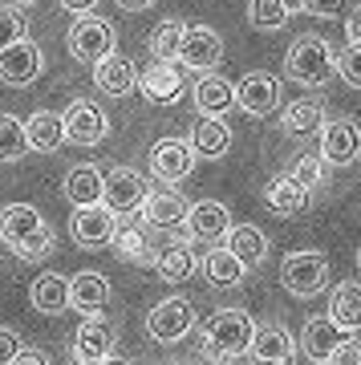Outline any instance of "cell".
I'll return each instance as SVG.
<instances>
[{"label":"cell","mask_w":361,"mask_h":365,"mask_svg":"<svg viewBox=\"0 0 361 365\" xmlns=\"http://www.w3.org/2000/svg\"><path fill=\"white\" fill-rule=\"evenodd\" d=\"M0 240L21 260H45L53 252V227L33 203H9L0 211Z\"/></svg>","instance_id":"obj_1"},{"label":"cell","mask_w":361,"mask_h":365,"mask_svg":"<svg viewBox=\"0 0 361 365\" xmlns=\"http://www.w3.org/2000/svg\"><path fill=\"white\" fill-rule=\"evenodd\" d=\"M252 333H256V321L244 313V309H220L203 321V337H199V353L211 357V361H232V357H244L248 345H252Z\"/></svg>","instance_id":"obj_2"},{"label":"cell","mask_w":361,"mask_h":365,"mask_svg":"<svg viewBox=\"0 0 361 365\" xmlns=\"http://www.w3.org/2000/svg\"><path fill=\"white\" fill-rule=\"evenodd\" d=\"M284 69H288V78L297 81V86L321 90V86H329L337 78V49L325 37L305 33V37L293 41V49L284 57Z\"/></svg>","instance_id":"obj_3"},{"label":"cell","mask_w":361,"mask_h":365,"mask_svg":"<svg viewBox=\"0 0 361 365\" xmlns=\"http://www.w3.org/2000/svg\"><path fill=\"white\" fill-rule=\"evenodd\" d=\"M65 45H69V53H73V61L93 66V61H102L106 53L118 49V33H114L110 21H102V16L78 13V21H73L69 33H65Z\"/></svg>","instance_id":"obj_4"},{"label":"cell","mask_w":361,"mask_h":365,"mask_svg":"<svg viewBox=\"0 0 361 365\" xmlns=\"http://www.w3.org/2000/svg\"><path fill=\"white\" fill-rule=\"evenodd\" d=\"M280 284L300 300H312L329 284V260L325 252H288L280 264Z\"/></svg>","instance_id":"obj_5"},{"label":"cell","mask_w":361,"mask_h":365,"mask_svg":"<svg viewBox=\"0 0 361 365\" xmlns=\"http://www.w3.org/2000/svg\"><path fill=\"white\" fill-rule=\"evenodd\" d=\"M191 329H195V309H191V300H183V297L158 300L155 309L146 313V333L158 345H179L183 337H191Z\"/></svg>","instance_id":"obj_6"},{"label":"cell","mask_w":361,"mask_h":365,"mask_svg":"<svg viewBox=\"0 0 361 365\" xmlns=\"http://www.w3.org/2000/svg\"><path fill=\"white\" fill-rule=\"evenodd\" d=\"M69 232H73V244L78 248H106V244H114V211L106 207V203H78L73 215H69Z\"/></svg>","instance_id":"obj_7"},{"label":"cell","mask_w":361,"mask_h":365,"mask_svg":"<svg viewBox=\"0 0 361 365\" xmlns=\"http://www.w3.org/2000/svg\"><path fill=\"white\" fill-rule=\"evenodd\" d=\"M317 138H321V158L329 167H349L361 158V126L353 118H325Z\"/></svg>","instance_id":"obj_8"},{"label":"cell","mask_w":361,"mask_h":365,"mask_svg":"<svg viewBox=\"0 0 361 365\" xmlns=\"http://www.w3.org/2000/svg\"><path fill=\"white\" fill-rule=\"evenodd\" d=\"M41 69H45V53H41V45H33V41L21 37V41H13V45L0 49V81L13 86V90L33 86V81L41 78Z\"/></svg>","instance_id":"obj_9"},{"label":"cell","mask_w":361,"mask_h":365,"mask_svg":"<svg viewBox=\"0 0 361 365\" xmlns=\"http://www.w3.org/2000/svg\"><path fill=\"white\" fill-rule=\"evenodd\" d=\"M118 345V329L106 321L102 313H90L86 321L78 325V333H73V345H69V357L73 361H106L110 353H114Z\"/></svg>","instance_id":"obj_10"},{"label":"cell","mask_w":361,"mask_h":365,"mask_svg":"<svg viewBox=\"0 0 361 365\" xmlns=\"http://www.w3.org/2000/svg\"><path fill=\"white\" fill-rule=\"evenodd\" d=\"M61 122H65V143H73V146H98L110 134L106 110L98 102H86V98H78V102L69 106L61 114Z\"/></svg>","instance_id":"obj_11"},{"label":"cell","mask_w":361,"mask_h":365,"mask_svg":"<svg viewBox=\"0 0 361 365\" xmlns=\"http://www.w3.org/2000/svg\"><path fill=\"white\" fill-rule=\"evenodd\" d=\"M235 106L252 118H268L276 114V106H280V78H272L264 69H252L244 78L235 81Z\"/></svg>","instance_id":"obj_12"},{"label":"cell","mask_w":361,"mask_h":365,"mask_svg":"<svg viewBox=\"0 0 361 365\" xmlns=\"http://www.w3.org/2000/svg\"><path fill=\"white\" fill-rule=\"evenodd\" d=\"M195 167V150L191 143H183V138H158L151 146V175L158 182H171V187H179Z\"/></svg>","instance_id":"obj_13"},{"label":"cell","mask_w":361,"mask_h":365,"mask_svg":"<svg viewBox=\"0 0 361 365\" xmlns=\"http://www.w3.org/2000/svg\"><path fill=\"white\" fill-rule=\"evenodd\" d=\"M223 57V37L211 25H187L179 41V57L187 69H215Z\"/></svg>","instance_id":"obj_14"},{"label":"cell","mask_w":361,"mask_h":365,"mask_svg":"<svg viewBox=\"0 0 361 365\" xmlns=\"http://www.w3.org/2000/svg\"><path fill=\"white\" fill-rule=\"evenodd\" d=\"M353 337L345 325H337L333 317H312L309 325L300 329L297 353H305L309 361H333V353L341 349V341Z\"/></svg>","instance_id":"obj_15"},{"label":"cell","mask_w":361,"mask_h":365,"mask_svg":"<svg viewBox=\"0 0 361 365\" xmlns=\"http://www.w3.org/2000/svg\"><path fill=\"white\" fill-rule=\"evenodd\" d=\"M142 199H146V182H142L138 170H130V167L106 170V195H102V203L114 211V215H134V211L142 207Z\"/></svg>","instance_id":"obj_16"},{"label":"cell","mask_w":361,"mask_h":365,"mask_svg":"<svg viewBox=\"0 0 361 365\" xmlns=\"http://www.w3.org/2000/svg\"><path fill=\"white\" fill-rule=\"evenodd\" d=\"M93 86L106 93V98H130V93L138 90V69L130 57L122 53H106L102 61H93Z\"/></svg>","instance_id":"obj_17"},{"label":"cell","mask_w":361,"mask_h":365,"mask_svg":"<svg viewBox=\"0 0 361 365\" xmlns=\"http://www.w3.org/2000/svg\"><path fill=\"white\" fill-rule=\"evenodd\" d=\"M142 220L151 223V227H179L183 220H187V211H191V203L171 187V182H163L158 191H146V199H142Z\"/></svg>","instance_id":"obj_18"},{"label":"cell","mask_w":361,"mask_h":365,"mask_svg":"<svg viewBox=\"0 0 361 365\" xmlns=\"http://www.w3.org/2000/svg\"><path fill=\"white\" fill-rule=\"evenodd\" d=\"M138 90L146 102L171 106V102H179V93H183V73L171 61H151L146 69H138Z\"/></svg>","instance_id":"obj_19"},{"label":"cell","mask_w":361,"mask_h":365,"mask_svg":"<svg viewBox=\"0 0 361 365\" xmlns=\"http://www.w3.org/2000/svg\"><path fill=\"white\" fill-rule=\"evenodd\" d=\"M187 143H191L195 158H223L232 150V126L223 122V114H199Z\"/></svg>","instance_id":"obj_20"},{"label":"cell","mask_w":361,"mask_h":365,"mask_svg":"<svg viewBox=\"0 0 361 365\" xmlns=\"http://www.w3.org/2000/svg\"><path fill=\"white\" fill-rule=\"evenodd\" d=\"M183 223H187V232L195 240L220 244L223 235H228V227H232V211L223 207V203H215V199H203V203H191V211H187Z\"/></svg>","instance_id":"obj_21"},{"label":"cell","mask_w":361,"mask_h":365,"mask_svg":"<svg viewBox=\"0 0 361 365\" xmlns=\"http://www.w3.org/2000/svg\"><path fill=\"white\" fill-rule=\"evenodd\" d=\"M199 272H203V280L211 288H235L248 272H252V268H248L232 248H215V244H211V252L199 260Z\"/></svg>","instance_id":"obj_22"},{"label":"cell","mask_w":361,"mask_h":365,"mask_svg":"<svg viewBox=\"0 0 361 365\" xmlns=\"http://www.w3.org/2000/svg\"><path fill=\"white\" fill-rule=\"evenodd\" d=\"M106 304H110V280L102 272H78L69 280V309H78V313H102Z\"/></svg>","instance_id":"obj_23"},{"label":"cell","mask_w":361,"mask_h":365,"mask_svg":"<svg viewBox=\"0 0 361 365\" xmlns=\"http://www.w3.org/2000/svg\"><path fill=\"white\" fill-rule=\"evenodd\" d=\"M248 353L256 361H293L297 357V341H293V333L284 325H256Z\"/></svg>","instance_id":"obj_24"},{"label":"cell","mask_w":361,"mask_h":365,"mask_svg":"<svg viewBox=\"0 0 361 365\" xmlns=\"http://www.w3.org/2000/svg\"><path fill=\"white\" fill-rule=\"evenodd\" d=\"M29 300H33V309L45 317H61L69 309V280L61 272H41L29 288Z\"/></svg>","instance_id":"obj_25"},{"label":"cell","mask_w":361,"mask_h":365,"mask_svg":"<svg viewBox=\"0 0 361 365\" xmlns=\"http://www.w3.org/2000/svg\"><path fill=\"white\" fill-rule=\"evenodd\" d=\"M195 110L199 114H228L235 106V86L228 78H220V73H203V78L195 81Z\"/></svg>","instance_id":"obj_26"},{"label":"cell","mask_w":361,"mask_h":365,"mask_svg":"<svg viewBox=\"0 0 361 365\" xmlns=\"http://www.w3.org/2000/svg\"><path fill=\"white\" fill-rule=\"evenodd\" d=\"M106 195V175L102 167H93V163H81L65 175V199L78 207V203H102Z\"/></svg>","instance_id":"obj_27"},{"label":"cell","mask_w":361,"mask_h":365,"mask_svg":"<svg viewBox=\"0 0 361 365\" xmlns=\"http://www.w3.org/2000/svg\"><path fill=\"white\" fill-rule=\"evenodd\" d=\"M264 203H268L272 215H300V211L309 207V191L300 187L293 175H284V179H272L268 187H264Z\"/></svg>","instance_id":"obj_28"},{"label":"cell","mask_w":361,"mask_h":365,"mask_svg":"<svg viewBox=\"0 0 361 365\" xmlns=\"http://www.w3.org/2000/svg\"><path fill=\"white\" fill-rule=\"evenodd\" d=\"M325 126V106L312 102V98H300V102L284 106L280 114V130L288 134V138H309V134H317Z\"/></svg>","instance_id":"obj_29"},{"label":"cell","mask_w":361,"mask_h":365,"mask_svg":"<svg viewBox=\"0 0 361 365\" xmlns=\"http://www.w3.org/2000/svg\"><path fill=\"white\" fill-rule=\"evenodd\" d=\"M25 134H29V150L53 155V150L65 143V122H61V114H53V110H37V114L25 122Z\"/></svg>","instance_id":"obj_30"},{"label":"cell","mask_w":361,"mask_h":365,"mask_svg":"<svg viewBox=\"0 0 361 365\" xmlns=\"http://www.w3.org/2000/svg\"><path fill=\"white\" fill-rule=\"evenodd\" d=\"M223 240H228V248H232L248 268H256V264L268 256V235L260 232L256 223H232Z\"/></svg>","instance_id":"obj_31"},{"label":"cell","mask_w":361,"mask_h":365,"mask_svg":"<svg viewBox=\"0 0 361 365\" xmlns=\"http://www.w3.org/2000/svg\"><path fill=\"white\" fill-rule=\"evenodd\" d=\"M329 317H333L337 325H345L349 333L361 329V280H341V284H333Z\"/></svg>","instance_id":"obj_32"},{"label":"cell","mask_w":361,"mask_h":365,"mask_svg":"<svg viewBox=\"0 0 361 365\" xmlns=\"http://www.w3.org/2000/svg\"><path fill=\"white\" fill-rule=\"evenodd\" d=\"M195 268H199V260H195L191 248H167L163 256H155V272H158V280H167V284H183Z\"/></svg>","instance_id":"obj_33"},{"label":"cell","mask_w":361,"mask_h":365,"mask_svg":"<svg viewBox=\"0 0 361 365\" xmlns=\"http://www.w3.org/2000/svg\"><path fill=\"white\" fill-rule=\"evenodd\" d=\"M29 155V134L25 122L16 114H0V163H16Z\"/></svg>","instance_id":"obj_34"},{"label":"cell","mask_w":361,"mask_h":365,"mask_svg":"<svg viewBox=\"0 0 361 365\" xmlns=\"http://www.w3.org/2000/svg\"><path fill=\"white\" fill-rule=\"evenodd\" d=\"M183 21H158L155 29H151V57L155 61H175L179 57V41H183Z\"/></svg>","instance_id":"obj_35"},{"label":"cell","mask_w":361,"mask_h":365,"mask_svg":"<svg viewBox=\"0 0 361 365\" xmlns=\"http://www.w3.org/2000/svg\"><path fill=\"white\" fill-rule=\"evenodd\" d=\"M248 25L260 33H276L288 25V9L280 0H248Z\"/></svg>","instance_id":"obj_36"},{"label":"cell","mask_w":361,"mask_h":365,"mask_svg":"<svg viewBox=\"0 0 361 365\" xmlns=\"http://www.w3.org/2000/svg\"><path fill=\"white\" fill-rule=\"evenodd\" d=\"M114 248L122 252L130 264L155 260V256H151V244H146V235H142L138 227H118V232H114Z\"/></svg>","instance_id":"obj_37"},{"label":"cell","mask_w":361,"mask_h":365,"mask_svg":"<svg viewBox=\"0 0 361 365\" xmlns=\"http://www.w3.org/2000/svg\"><path fill=\"white\" fill-rule=\"evenodd\" d=\"M337 73H341L345 86L361 90V41H349L345 49L337 53Z\"/></svg>","instance_id":"obj_38"},{"label":"cell","mask_w":361,"mask_h":365,"mask_svg":"<svg viewBox=\"0 0 361 365\" xmlns=\"http://www.w3.org/2000/svg\"><path fill=\"white\" fill-rule=\"evenodd\" d=\"M25 33H29L25 13L13 9V4H0V49H4V45H13V41H21Z\"/></svg>","instance_id":"obj_39"},{"label":"cell","mask_w":361,"mask_h":365,"mask_svg":"<svg viewBox=\"0 0 361 365\" xmlns=\"http://www.w3.org/2000/svg\"><path fill=\"white\" fill-rule=\"evenodd\" d=\"M293 179H297L305 191L321 187V179H325V158H321V155H300L297 167H293Z\"/></svg>","instance_id":"obj_40"},{"label":"cell","mask_w":361,"mask_h":365,"mask_svg":"<svg viewBox=\"0 0 361 365\" xmlns=\"http://www.w3.org/2000/svg\"><path fill=\"white\" fill-rule=\"evenodd\" d=\"M345 9H349V0H305V13L325 16V21H333V16H341Z\"/></svg>","instance_id":"obj_41"},{"label":"cell","mask_w":361,"mask_h":365,"mask_svg":"<svg viewBox=\"0 0 361 365\" xmlns=\"http://www.w3.org/2000/svg\"><path fill=\"white\" fill-rule=\"evenodd\" d=\"M16 349H21V333L9 325H0V365H9L16 357Z\"/></svg>","instance_id":"obj_42"},{"label":"cell","mask_w":361,"mask_h":365,"mask_svg":"<svg viewBox=\"0 0 361 365\" xmlns=\"http://www.w3.org/2000/svg\"><path fill=\"white\" fill-rule=\"evenodd\" d=\"M333 361H361V341L357 337H345V341H341V349L333 353Z\"/></svg>","instance_id":"obj_43"},{"label":"cell","mask_w":361,"mask_h":365,"mask_svg":"<svg viewBox=\"0 0 361 365\" xmlns=\"http://www.w3.org/2000/svg\"><path fill=\"white\" fill-rule=\"evenodd\" d=\"M13 361H16V365H41V361H49V357H45L41 349H25V345H21Z\"/></svg>","instance_id":"obj_44"},{"label":"cell","mask_w":361,"mask_h":365,"mask_svg":"<svg viewBox=\"0 0 361 365\" xmlns=\"http://www.w3.org/2000/svg\"><path fill=\"white\" fill-rule=\"evenodd\" d=\"M345 33H349V41H361V4H353V9H349Z\"/></svg>","instance_id":"obj_45"},{"label":"cell","mask_w":361,"mask_h":365,"mask_svg":"<svg viewBox=\"0 0 361 365\" xmlns=\"http://www.w3.org/2000/svg\"><path fill=\"white\" fill-rule=\"evenodd\" d=\"M118 9H126V13H142V9H155L158 0H114Z\"/></svg>","instance_id":"obj_46"},{"label":"cell","mask_w":361,"mask_h":365,"mask_svg":"<svg viewBox=\"0 0 361 365\" xmlns=\"http://www.w3.org/2000/svg\"><path fill=\"white\" fill-rule=\"evenodd\" d=\"M98 0H61V9H69V13H90Z\"/></svg>","instance_id":"obj_47"},{"label":"cell","mask_w":361,"mask_h":365,"mask_svg":"<svg viewBox=\"0 0 361 365\" xmlns=\"http://www.w3.org/2000/svg\"><path fill=\"white\" fill-rule=\"evenodd\" d=\"M280 4L288 9V16H293V13H305V0H280Z\"/></svg>","instance_id":"obj_48"},{"label":"cell","mask_w":361,"mask_h":365,"mask_svg":"<svg viewBox=\"0 0 361 365\" xmlns=\"http://www.w3.org/2000/svg\"><path fill=\"white\" fill-rule=\"evenodd\" d=\"M357 272H361V248H357Z\"/></svg>","instance_id":"obj_49"},{"label":"cell","mask_w":361,"mask_h":365,"mask_svg":"<svg viewBox=\"0 0 361 365\" xmlns=\"http://www.w3.org/2000/svg\"><path fill=\"white\" fill-rule=\"evenodd\" d=\"M13 4H33V0H13Z\"/></svg>","instance_id":"obj_50"}]
</instances>
